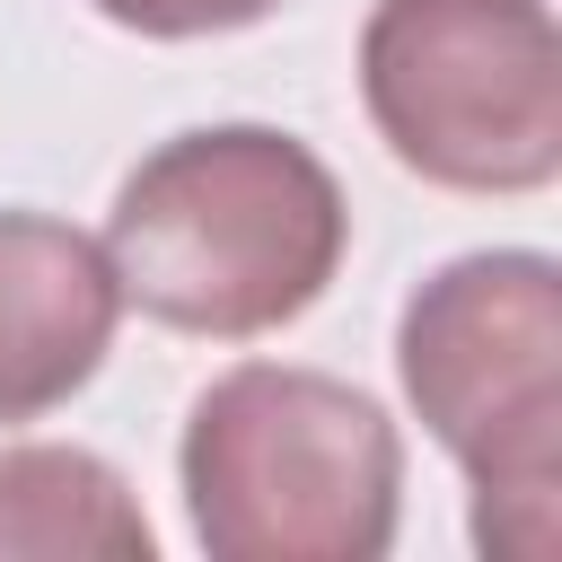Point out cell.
Instances as JSON below:
<instances>
[{"label": "cell", "mask_w": 562, "mask_h": 562, "mask_svg": "<svg viewBox=\"0 0 562 562\" xmlns=\"http://www.w3.org/2000/svg\"><path fill=\"white\" fill-rule=\"evenodd\" d=\"M97 246L123 307L176 334L255 342L334 290L351 255V202L299 132L193 123L114 184Z\"/></svg>", "instance_id": "cell-1"}, {"label": "cell", "mask_w": 562, "mask_h": 562, "mask_svg": "<svg viewBox=\"0 0 562 562\" xmlns=\"http://www.w3.org/2000/svg\"><path fill=\"white\" fill-rule=\"evenodd\" d=\"M395 378L474 492V544L544 562L562 536V263L483 246L413 281Z\"/></svg>", "instance_id": "cell-2"}, {"label": "cell", "mask_w": 562, "mask_h": 562, "mask_svg": "<svg viewBox=\"0 0 562 562\" xmlns=\"http://www.w3.org/2000/svg\"><path fill=\"white\" fill-rule=\"evenodd\" d=\"M176 483L211 562H378L404 518V439L334 369L237 360L193 395Z\"/></svg>", "instance_id": "cell-3"}, {"label": "cell", "mask_w": 562, "mask_h": 562, "mask_svg": "<svg viewBox=\"0 0 562 562\" xmlns=\"http://www.w3.org/2000/svg\"><path fill=\"white\" fill-rule=\"evenodd\" d=\"M360 105L386 158L439 193H544L562 176V35L544 0H369Z\"/></svg>", "instance_id": "cell-4"}, {"label": "cell", "mask_w": 562, "mask_h": 562, "mask_svg": "<svg viewBox=\"0 0 562 562\" xmlns=\"http://www.w3.org/2000/svg\"><path fill=\"white\" fill-rule=\"evenodd\" d=\"M123 325L114 263L53 211H0V430L70 404Z\"/></svg>", "instance_id": "cell-5"}, {"label": "cell", "mask_w": 562, "mask_h": 562, "mask_svg": "<svg viewBox=\"0 0 562 562\" xmlns=\"http://www.w3.org/2000/svg\"><path fill=\"white\" fill-rule=\"evenodd\" d=\"M149 562L158 536L123 483L79 439H18L0 448V562Z\"/></svg>", "instance_id": "cell-6"}, {"label": "cell", "mask_w": 562, "mask_h": 562, "mask_svg": "<svg viewBox=\"0 0 562 562\" xmlns=\"http://www.w3.org/2000/svg\"><path fill=\"white\" fill-rule=\"evenodd\" d=\"M105 26L123 35H149V44H193V35H237V26H263L281 0H88Z\"/></svg>", "instance_id": "cell-7"}]
</instances>
